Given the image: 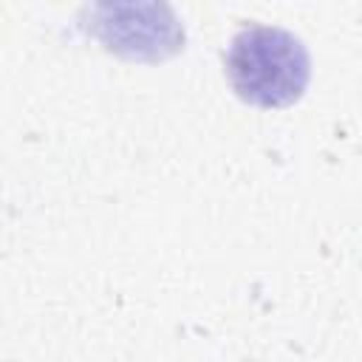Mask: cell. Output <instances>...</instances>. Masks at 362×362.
<instances>
[{
  "label": "cell",
  "instance_id": "obj_1",
  "mask_svg": "<svg viewBox=\"0 0 362 362\" xmlns=\"http://www.w3.org/2000/svg\"><path fill=\"white\" fill-rule=\"evenodd\" d=\"M223 71L243 102L257 107H286L303 96L311 76V57L294 31L249 23L229 40Z\"/></svg>",
  "mask_w": 362,
  "mask_h": 362
}]
</instances>
